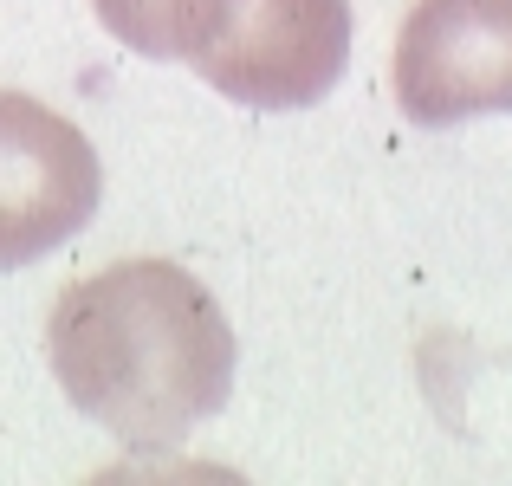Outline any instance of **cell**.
I'll list each match as a JSON object with an SVG mask.
<instances>
[{
    "label": "cell",
    "instance_id": "cell-1",
    "mask_svg": "<svg viewBox=\"0 0 512 486\" xmlns=\"http://www.w3.org/2000/svg\"><path fill=\"white\" fill-rule=\"evenodd\" d=\"M46 357L65 402L137 454L175 448L234 396V324L169 260H117L65 286Z\"/></svg>",
    "mask_w": 512,
    "mask_h": 486
},
{
    "label": "cell",
    "instance_id": "cell-2",
    "mask_svg": "<svg viewBox=\"0 0 512 486\" xmlns=\"http://www.w3.org/2000/svg\"><path fill=\"white\" fill-rule=\"evenodd\" d=\"M104 201L91 137L26 91H0V273L85 234Z\"/></svg>",
    "mask_w": 512,
    "mask_h": 486
},
{
    "label": "cell",
    "instance_id": "cell-3",
    "mask_svg": "<svg viewBox=\"0 0 512 486\" xmlns=\"http://www.w3.org/2000/svg\"><path fill=\"white\" fill-rule=\"evenodd\" d=\"M350 65V0H234L195 72L253 111H305Z\"/></svg>",
    "mask_w": 512,
    "mask_h": 486
},
{
    "label": "cell",
    "instance_id": "cell-4",
    "mask_svg": "<svg viewBox=\"0 0 512 486\" xmlns=\"http://www.w3.org/2000/svg\"><path fill=\"white\" fill-rule=\"evenodd\" d=\"M389 72L409 124L441 130L512 111V0H415Z\"/></svg>",
    "mask_w": 512,
    "mask_h": 486
},
{
    "label": "cell",
    "instance_id": "cell-5",
    "mask_svg": "<svg viewBox=\"0 0 512 486\" xmlns=\"http://www.w3.org/2000/svg\"><path fill=\"white\" fill-rule=\"evenodd\" d=\"M104 33L143 59H195L234 0H91Z\"/></svg>",
    "mask_w": 512,
    "mask_h": 486
}]
</instances>
